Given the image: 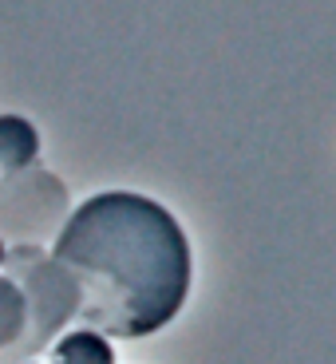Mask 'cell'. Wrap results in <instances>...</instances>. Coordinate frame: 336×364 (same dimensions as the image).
Here are the masks:
<instances>
[{
	"label": "cell",
	"mask_w": 336,
	"mask_h": 364,
	"mask_svg": "<svg viewBox=\"0 0 336 364\" xmlns=\"http://www.w3.org/2000/svg\"><path fill=\"white\" fill-rule=\"evenodd\" d=\"M80 289V321L103 337H155L190 297V242L163 202L135 191H103L67 214L52 237Z\"/></svg>",
	"instance_id": "6da1fadb"
},
{
	"label": "cell",
	"mask_w": 336,
	"mask_h": 364,
	"mask_svg": "<svg viewBox=\"0 0 336 364\" xmlns=\"http://www.w3.org/2000/svg\"><path fill=\"white\" fill-rule=\"evenodd\" d=\"M67 214L72 194L44 166H24L0 178V237L12 246H40L55 237Z\"/></svg>",
	"instance_id": "7a4b0ae2"
},
{
	"label": "cell",
	"mask_w": 336,
	"mask_h": 364,
	"mask_svg": "<svg viewBox=\"0 0 336 364\" xmlns=\"http://www.w3.org/2000/svg\"><path fill=\"white\" fill-rule=\"evenodd\" d=\"M20 293H24V337L16 341L24 353H40L48 341L64 337L67 325L80 317V289L75 277L67 273L64 262H55L52 254L32 257L20 277Z\"/></svg>",
	"instance_id": "3957f363"
},
{
	"label": "cell",
	"mask_w": 336,
	"mask_h": 364,
	"mask_svg": "<svg viewBox=\"0 0 336 364\" xmlns=\"http://www.w3.org/2000/svg\"><path fill=\"white\" fill-rule=\"evenodd\" d=\"M40 155V131L24 115H0V171H24L36 166Z\"/></svg>",
	"instance_id": "277c9868"
},
{
	"label": "cell",
	"mask_w": 336,
	"mask_h": 364,
	"mask_svg": "<svg viewBox=\"0 0 336 364\" xmlns=\"http://www.w3.org/2000/svg\"><path fill=\"white\" fill-rule=\"evenodd\" d=\"M52 364H115V348L95 328H67L52 345Z\"/></svg>",
	"instance_id": "5b68a950"
},
{
	"label": "cell",
	"mask_w": 336,
	"mask_h": 364,
	"mask_svg": "<svg viewBox=\"0 0 336 364\" xmlns=\"http://www.w3.org/2000/svg\"><path fill=\"white\" fill-rule=\"evenodd\" d=\"M24 293L12 277L0 273V348H12L20 337H24Z\"/></svg>",
	"instance_id": "8992f818"
},
{
	"label": "cell",
	"mask_w": 336,
	"mask_h": 364,
	"mask_svg": "<svg viewBox=\"0 0 336 364\" xmlns=\"http://www.w3.org/2000/svg\"><path fill=\"white\" fill-rule=\"evenodd\" d=\"M9 262V242H4V237H0V265Z\"/></svg>",
	"instance_id": "52a82bcc"
}]
</instances>
